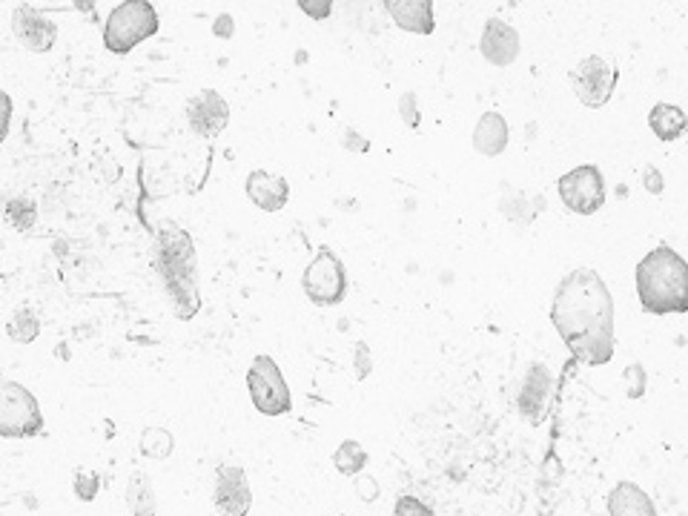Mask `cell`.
<instances>
[{
    "mask_svg": "<svg viewBox=\"0 0 688 516\" xmlns=\"http://www.w3.org/2000/svg\"><path fill=\"white\" fill-rule=\"evenodd\" d=\"M508 121L499 112H485L473 127V150L485 158H496L508 147Z\"/></svg>",
    "mask_w": 688,
    "mask_h": 516,
    "instance_id": "17",
    "label": "cell"
},
{
    "mask_svg": "<svg viewBox=\"0 0 688 516\" xmlns=\"http://www.w3.org/2000/svg\"><path fill=\"white\" fill-rule=\"evenodd\" d=\"M72 485H75L78 499H84V502H92V499L98 496V476H95V473L78 471L75 473V479H72Z\"/></svg>",
    "mask_w": 688,
    "mask_h": 516,
    "instance_id": "26",
    "label": "cell"
},
{
    "mask_svg": "<svg viewBox=\"0 0 688 516\" xmlns=\"http://www.w3.org/2000/svg\"><path fill=\"white\" fill-rule=\"evenodd\" d=\"M9 124H12V98L0 89V144L9 135Z\"/></svg>",
    "mask_w": 688,
    "mask_h": 516,
    "instance_id": "31",
    "label": "cell"
},
{
    "mask_svg": "<svg viewBox=\"0 0 688 516\" xmlns=\"http://www.w3.org/2000/svg\"><path fill=\"white\" fill-rule=\"evenodd\" d=\"M356 485H359V491H362V494H359V496H362L365 502H373V499H379V485H376L373 479H367V482H365V479H359Z\"/></svg>",
    "mask_w": 688,
    "mask_h": 516,
    "instance_id": "35",
    "label": "cell"
},
{
    "mask_svg": "<svg viewBox=\"0 0 688 516\" xmlns=\"http://www.w3.org/2000/svg\"><path fill=\"white\" fill-rule=\"evenodd\" d=\"M43 430L38 399L18 382L0 379V436L32 439Z\"/></svg>",
    "mask_w": 688,
    "mask_h": 516,
    "instance_id": "5",
    "label": "cell"
},
{
    "mask_svg": "<svg viewBox=\"0 0 688 516\" xmlns=\"http://www.w3.org/2000/svg\"><path fill=\"white\" fill-rule=\"evenodd\" d=\"M161 18L147 0H124L109 12L104 26V46L112 55H129L138 43L158 35Z\"/></svg>",
    "mask_w": 688,
    "mask_h": 516,
    "instance_id": "4",
    "label": "cell"
},
{
    "mask_svg": "<svg viewBox=\"0 0 688 516\" xmlns=\"http://www.w3.org/2000/svg\"><path fill=\"white\" fill-rule=\"evenodd\" d=\"M233 29H236V23L230 15H218L213 21V35H218V38H233Z\"/></svg>",
    "mask_w": 688,
    "mask_h": 516,
    "instance_id": "33",
    "label": "cell"
},
{
    "mask_svg": "<svg viewBox=\"0 0 688 516\" xmlns=\"http://www.w3.org/2000/svg\"><path fill=\"white\" fill-rule=\"evenodd\" d=\"M387 15L399 29L413 35H433L436 29V6L430 0H385Z\"/></svg>",
    "mask_w": 688,
    "mask_h": 516,
    "instance_id": "16",
    "label": "cell"
},
{
    "mask_svg": "<svg viewBox=\"0 0 688 516\" xmlns=\"http://www.w3.org/2000/svg\"><path fill=\"white\" fill-rule=\"evenodd\" d=\"M393 516H436L430 511L428 505L416 496H399L396 499V508H393Z\"/></svg>",
    "mask_w": 688,
    "mask_h": 516,
    "instance_id": "27",
    "label": "cell"
},
{
    "mask_svg": "<svg viewBox=\"0 0 688 516\" xmlns=\"http://www.w3.org/2000/svg\"><path fill=\"white\" fill-rule=\"evenodd\" d=\"M551 370L542 365V362H534L525 373V382H522V390H519V413L531 422V425H539L548 413V399H551Z\"/></svg>",
    "mask_w": 688,
    "mask_h": 516,
    "instance_id": "13",
    "label": "cell"
},
{
    "mask_svg": "<svg viewBox=\"0 0 688 516\" xmlns=\"http://www.w3.org/2000/svg\"><path fill=\"white\" fill-rule=\"evenodd\" d=\"M479 52L488 64L494 66H511L519 58V35L511 23L502 18H488L482 26V38H479Z\"/></svg>",
    "mask_w": 688,
    "mask_h": 516,
    "instance_id": "14",
    "label": "cell"
},
{
    "mask_svg": "<svg viewBox=\"0 0 688 516\" xmlns=\"http://www.w3.org/2000/svg\"><path fill=\"white\" fill-rule=\"evenodd\" d=\"M127 505L132 516H155L158 514V499L152 491V482L147 473L135 471L127 482Z\"/></svg>",
    "mask_w": 688,
    "mask_h": 516,
    "instance_id": "20",
    "label": "cell"
},
{
    "mask_svg": "<svg viewBox=\"0 0 688 516\" xmlns=\"http://www.w3.org/2000/svg\"><path fill=\"white\" fill-rule=\"evenodd\" d=\"M299 9L301 12H307L313 21H322V18H330V12H333V3L330 0H299Z\"/></svg>",
    "mask_w": 688,
    "mask_h": 516,
    "instance_id": "29",
    "label": "cell"
},
{
    "mask_svg": "<svg viewBox=\"0 0 688 516\" xmlns=\"http://www.w3.org/2000/svg\"><path fill=\"white\" fill-rule=\"evenodd\" d=\"M620 81V66L614 58L588 55L571 69V89L588 109H600L611 101Z\"/></svg>",
    "mask_w": 688,
    "mask_h": 516,
    "instance_id": "6",
    "label": "cell"
},
{
    "mask_svg": "<svg viewBox=\"0 0 688 516\" xmlns=\"http://www.w3.org/2000/svg\"><path fill=\"white\" fill-rule=\"evenodd\" d=\"M304 296L319 304V307H333L347 296V273H344L342 258L336 256L330 247H322L310 267L301 276Z\"/></svg>",
    "mask_w": 688,
    "mask_h": 516,
    "instance_id": "8",
    "label": "cell"
},
{
    "mask_svg": "<svg viewBox=\"0 0 688 516\" xmlns=\"http://www.w3.org/2000/svg\"><path fill=\"white\" fill-rule=\"evenodd\" d=\"M551 324L582 365L614 359V299L597 270L577 267L562 276L551 301Z\"/></svg>",
    "mask_w": 688,
    "mask_h": 516,
    "instance_id": "1",
    "label": "cell"
},
{
    "mask_svg": "<svg viewBox=\"0 0 688 516\" xmlns=\"http://www.w3.org/2000/svg\"><path fill=\"white\" fill-rule=\"evenodd\" d=\"M562 204L577 215L600 213L605 204V178L597 164H582L557 181Z\"/></svg>",
    "mask_w": 688,
    "mask_h": 516,
    "instance_id": "9",
    "label": "cell"
},
{
    "mask_svg": "<svg viewBox=\"0 0 688 516\" xmlns=\"http://www.w3.org/2000/svg\"><path fill=\"white\" fill-rule=\"evenodd\" d=\"M342 144L347 147V150H353V152H367L370 150V141H365V138H359L353 129H347L342 135Z\"/></svg>",
    "mask_w": 688,
    "mask_h": 516,
    "instance_id": "34",
    "label": "cell"
},
{
    "mask_svg": "<svg viewBox=\"0 0 688 516\" xmlns=\"http://www.w3.org/2000/svg\"><path fill=\"white\" fill-rule=\"evenodd\" d=\"M6 333H9V339L18 344H29L38 339V333H41V319H38V313L32 310V307H21V310H15V316L9 319V324H6Z\"/></svg>",
    "mask_w": 688,
    "mask_h": 516,
    "instance_id": "22",
    "label": "cell"
},
{
    "mask_svg": "<svg viewBox=\"0 0 688 516\" xmlns=\"http://www.w3.org/2000/svg\"><path fill=\"white\" fill-rule=\"evenodd\" d=\"M643 187L648 190L651 195H660L663 190H666V181H663V172H657V167L654 164H645L643 170Z\"/></svg>",
    "mask_w": 688,
    "mask_h": 516,
    "instance_id": "30",
    "label": "cell"
},
{
    "mask_svg": "<svg viewBox=\"0 0 688 516\" xmlns=\"http://www.w3.org/2000/svg\"><path fill=\"white\" fill-rule=\"evenodd\" d=\"M244 190H247V198L264 213H281L290 201V184L276 172L253 170L247 175Z\"/></svg>",
    "mask_w": 688,
    "mask_h": 516,
    "instance_id": "15",
    "label": "cell"
},
{
    "mask_svg": "<svg viewBox=\"0 0 688 516\" xmlns=\"http://www.w3.org/2000/svg\"><path fill=\"white\" fill-rule=\"evenodd\" d=\"M648 127L660 141L674 144V141H680L686 135L688 118L677 104H654L651 112H648Z\"/></svg>",
    "mask_w": 688,
    "mask_h": 516,
    "instance_id": "19",
    "label": "cell"
},
{
    "mask_svg": "<svg viewBox=\"0 0 688 516\" xmlns=\"http://www.w3.org/2000/svg\"><path fill=\"white\" fill-rule=\"evenodd\" d=\"M370 367H373V362H370V347L365 342H356V376L367 379Z\"/></svg>",
    "mask_w": 688,
    "mask_h": 516,
    "instance_id": "32",
    "label": "cell"
},
{
    "mask_svg": "<svg viewBox=\"0 0 688 516\" xmlns=\"http://www.w3.org/2000/svg\"><path fill=\"white\" fill-rule=\"evenodd\" d=\"M155 261L158 273L167 284V296L178 313V319H193L201 307L198 281H195V247L193 238L178 224H161L155 238Z\"/></svg>",
    "mask_w": 688,
    "mask_h": 516,
    "instance_id": "3",
    "label": "cell"
},
{
    "mask_svg": "<svg viewBox=\"0 0 688 516\" xmlns=\"http://www.w3.org/2000/svg\"><path fill=\"white\" fill-rule=\"evenodd\" d=\"M399 112H402V121H405L410 129H419L422 115H419V98H416V92H405V95L399 98Z\"/></svg>",
    "mask_w": 688,
    "mask_h": 516,
    "instance_id": "28",
    "label": "cell"
},
{
    "mask_svg": "<svg viewBox=\"0 0 688 516\" xmlns=\"http://www.w3.org/2000/svg\"><path fill=\"white\" fill-rule=\"evenodd\" d=\"M187 124L193 129L195 135L213 141L218 138L227 124H230V104L215 92V89H201L198 95H193L187 101Z\"/></svg>",
    "mask_w": 688,
    "mask_h": 516,
    "instance_id": "10",
    "label": "cell"
},
{
    "mask_svg": "<svg viewBox=\"0 0 688 516\" xmlns=\"http://www.w3.org/2000/svg\"><path fill=\"white\" fill-rule=\"evenodd\" d=\"M623 379H625V393H628V399H643V393H645V367L640 365V362L628 365L623 370Z\"/></svg>",
    "mask_w": 688,
    "mask_h": 516,
    "instance_id": "25",
    "label": "cell"
},
{
    "mask_svg": "<svg viewBox=\"0 0 688 516\" xmlns=\"http://www.w3.org/2000/svg\"><path fill=\"white\" fill-rule=\"evenodd\" d=\"M138 448H141L144 456H150V459H167V456L172 453L170 430L144 428L141 439H138Z\"/></svg>",
    "mask_w": 688,
    "mask_h": 516,
    "instance_id": "24",
    "label": "cell"
},
{
    "mask_svg": "<svg viewBox=\"0 0 688 516\" xmlns=\"http://www.w3.org/2000/svg\"><path fill=\"white\" fill-rule=\"evenodd\" d=\"M3 215H6V221H9L15 230L29 233V230L38 224V204H35V198H29V195H15V198L6 201Z\"/></svg>",
    "mask_w": 688,
    "mask_h": 516,
    "instance_id": "21",
    "label": "cell"
},
{
    "mask_svg": "<svg viewBox=\"0 0 688 516\" xmlns=\"http://www.w3.org/2000/svg\"><path fill=\"white\" fill-rule=\"evenodd\" d=\"M215 508L221 516H247L253 508V488L238 465H218L215 471Z\"/></svg>",
    "mask_w": 688,
    "mask_h": 516,
    "instance_id": "11",
    "label": "cell"
},
{
    "mask_svg": "<svg viewBox=\"0 0 688 516\" xmlns=\"http://www.w3.org/2000/svg\"><path fill=\"white\" fill-rule=\"evenodd\" d=\"M333 465H336V471L342 473V476H359L367 468V451L359 442L344 439L342 445H339V451L333 453Z\"/></svg>",
    "mask_w": 688,
    "mask_h": 516,
    "instance_id": "23",
    "label": "cell"
},
{
    "mask_svg": "<svg viewBox=\"0 0 688 516\" xmlns=\"http://www.w3.org/2000/svg\"><path fill=\"white\" fill-rule=\"evenodd\" d=\"M637 296L645 313L666 316L688 310V267L686 258L674 247L660 244L645 253L637 264Z\"/></svg>",
    "mask_w": 688,
    "mask_h": 516,
    "instance_id": "2",
    "label": "cell"
},
{
    "mask_svg": "<svg viewBox=\"0 0 688 516\" xmlns=\"http://www.w3.org/2000/svg\"><path fill=\"white\" fill-rule=\"evenodd\" d=\"M608 514L611 516H657L651 496L634 482H620L608 494Z\"/></svg>",
    "mask_w": 688,
    "mask_h": 516,
    "instance_id": "18",
    "label": "cell"
},
{
    "mask_svg": "<svg viewBox=\"0 0 688 516\" xmlns=\"http://www.w3.org/2000/svg\"><path fill=\"white\" fill-rule=\"evenodd\" d=\"M247 390L253 399V408L264 416H284L290 413V387L281 376V367L270 356H256L247 370Z\"/></svg>",
    "mask_w": 688,
    "mask_h": 516,
    "instance_id": "7",
    "label": "cell"
},
{
    "mask_svg": "<svg viewBox=\"0 0 688 516\" xmlns=\"http://www.w3.org/2000/svg\"><path fill=\"white\" fill-rule=\"evenodd\" d=\"M12 32L29 52H49L58 41V26L35 6H18L12 12Z\"/></svg>",
    "mask_w": 688,
    "mask_h": 516,
    "instance_id": "12",
    "label": "cell"
}]
</instances>
